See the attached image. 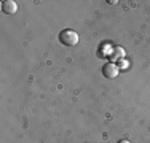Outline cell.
<instances>
[{"label": "cell", "mask_w": 150, "mask_h": 143, "mask_svg": "<svg viewBox=\"0 0 150 143\" xmlns=\"http://www.w3.org/2000/svg\"><path fill=\"white\" fill-rule=\"evenodd\" d=\"M59 41L66 46H75L78 43V34L72 29H64L59 34Z\"/></svg>", "instance_id": "cell-1"}, {"label": "cell", "mask_w": 150, "mask_h": 143, "mask_svg": "<svg viewBox=\"0 0 150 143\" xmlns=\"http://www.w3.org/2000/svg\"><path fill=\"white\" fill-rule=\"evenodd\" d=\"M118 73H120V69H118L117 64L107 62V64L102 65V75H104L107 80H113V78H117V76H118Z\"/></svg>", "instance_id": "cell-2"}, {"label": "cell", "mask_w": 150, "mask_h": 143, "mask_svg": "<svg viewBox=\"0 0 150 143\" xmlns=\"http://www.w3.org/2000/svg\"><path fill=\"white\" fill-rule=\"evenodd\" d=\"M2 11L5 14H15L18 11V3L15 0H3L2 2Z\"/></svg>", "instance_id": "cell-3"}, {"label": "cell", "mask_w": 150, "mask_h": 143, "mask_svg": "<svg viewBox=\"0 0 150 143\" xmlns=\"http://www.w3.org/2000/svg\"><path fill=\"white\" fill-rule=\"evenodd\" d=\"M109 57H110V62L115 64L117 60L125 59V49L121 48V46H113V49H112V53H110Z\"/></svg>", "instance_id": "cell-4"}, {"label": "cell", "mask_w": 150, "mask_h": 143, "mask_svg": "<svg viewBox=\"0 0 150 143\" xmlns=\"http://www.w3.org/2000/svg\"><path fill=\"white\" fill-rule=\"evenodd\" d=\"M112 49H113V46L110 45V43H102L101 45V48L98 49V56L99 57H109L110 56V53H112Z\"/></svg>", "instance_id": "cell-5"}, {"label": "cell", "mask_w": 150, "mask_h": 143, "mask_svg": "<svg viewBox=\"0 0 150 143\" xmlns=\"http://www.w3.org/2000/svg\"><path fill=\"white\" fill-rule=\"evenodd\" d=\"M118 69H128V60L121 59V60H120V65H118Z\"/></svg>", "instance_id": "cell-6"}, {"label": "cell", "mask_w": 150, "mask_h": 143, "mask_svg": "<svg viewBox=\"0 0 150 143\" xmlns=\"http://www.w3.org/2000/svg\"><path fill=\"white\" fill-rule=\"evenodd\" d=\"M118 143H129V142H128V140H120Z\"/></svg>", "instance_id": "cell-7"}]
</instances>
